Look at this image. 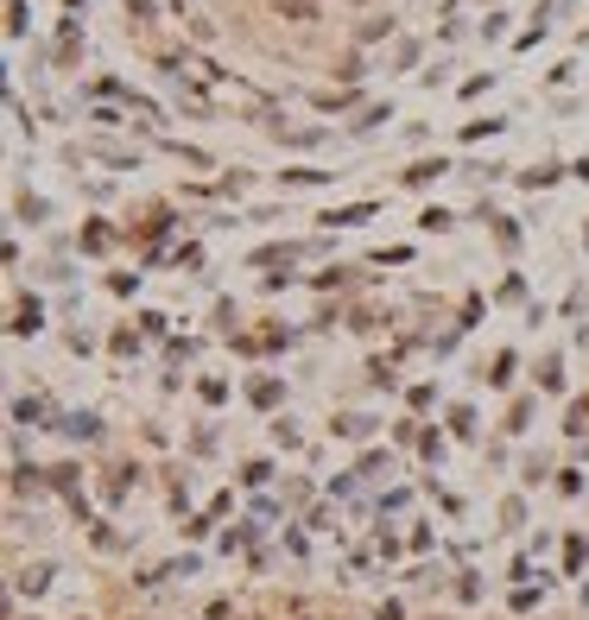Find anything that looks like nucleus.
<instances>
[{
  "instance_id": "nucleus-1",
  "label": "nucleus",
  "mask_w": 589,
  "mask_h": 620,
  "mask_svg": "<svg viewBox=\"0 0 589 620\" xmlns=\"http://www.w3.org/2000/svg\"><path fill=\"white\" fill-rule=\"evenodd\" d=\"M279 13L298 20V26H304V20H317V7H311V0H279Z\"/></svg>"
},
{
  "instance_id": "nucleus-2",
  "label": "nucleus",
  "mask_w": 589,
  "mask_h": 620,
  "mask_svg": "<svg viewBox=\"0 0 589 620\" xmlns=\"http://www.w3.org/2000/svg\"><path fill=\"white\" fill-rule=\"evenodd\" d=\"M45 583H51V570H45V563H38V570H20V589H26V595H38Z\"/></svg>"
},
{
  "instance_id": "nucleus-3",
  "label": "nucleus",
  "mask_w": 589,
  "mask_h": 620,
  "mask_svg": "<svg viewBox=\"0 0 589 620\" xmlns=\"http://www.w3.org/2000/svg\"><path fill=\"white\" fill-rule=\"evenodd\" d=\"M32 620H38V615H32Z\"/></svg>"
}]
</instances>
